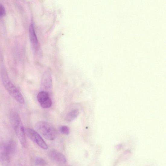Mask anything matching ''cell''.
Returning <instances> with one entry per match:
<instances>
[{"instance_id":"obj_5","label":"cell","mask_w":166,"mask_h":166,"mask_svg":"<svg viewBox=\"0 0 166 166\" xmlns=\"http://www.w3.org/2000/svg\"><path fill=\"white\" fill-rule=\"evenodd\" d=\"M25 130L26 135L32 141L43 149H48L46 143L36 131L30 128H27Z\"/></svg>"},{"instance_id":"obj_11","label":"cell","mask_w":166,"mask_h":166,"mask_svg":"<svg viewBox=\"0 0 166 166\" xmlns=\"http://www.w3.org/2000/svg\"><path fill=\"white\" fill-rule=\"evenodd\" d=\"M40 104L43 108H46L51 107L52 105V102L51 99L49 97Z\"/></svg>"},{"instance_id":"obj_10","label":"cell","mask_w":166,"mask_h":166,"mask_svg":"<svg viewBox=\"0 0 166 166\" xmlns=\"http://www.w3.org/2000/svg\"><path fill=\"white\" fill-rule=\"evenodd\" d=\"M50 94L46 91H40L37 96L38 101L40 103L45 101L47 99L50 97Z\"/></svg>"},{"instance_id":"obj_6","label":"cell","mask_w":166,"mask_h":166,"mask_svg":"<svg viewBox=\"0 0 166 166\" xmlns=\"http://www.w3.org/2000/svg\"><path fill=\"white\" fill-rule=\"evenodd\" d=\"M53 83L50 73L49 71L43 74L41 81V91H44L50 94L52 93Z\"/></svg>"},{"instance_id":"obj_9","label":"cell","mask_w":166,"mask_h":166,"mask_svg":"<svg viewBox=\"0 0 166 166\" xmlns=\"http://www.w3.org/2000/svg\"><path fill=\"white\" fill-rule=\"evenodd\" d=\"M79 114L78 110H73L68 113L65 117V120L67 122H70L76 118Z\"/></svg>"},{"instance_id":"obj_3","label":"cell","mask_w":166,"mask_h":166,"mask_svg":"<svg viewBox=\"0 0 166 166\" xmlns=\"http://www.w3.org/2000/svg\"><path fill=\"white\" fill-rule=\"evenodd\" d=\"M15 142L10 141L0 145V161L4 165H7L10 162L11 156L16 151Z\"/></svg>"},{"instance_id":"obj_4","label":"cell","mask_w":166,"mask_h":166,"mask_svg":"<svg viewBox=\"0 0 166 166\" xmlns=\"http://www.w3.org/2000/svg\"><path fill=\"white\" fill-rule=\"evenodd\" d=\"M35 128L37 132L49 140H53L57 135V132L53 126L46 121L37 122L35 125Z\"/></svg>"},{"instance_id":"obj_8","label":"cell","mask_w":166,"mask_h":166,"mask_svg":"<svg viewBox=\"0 0 166 166\" xmlns=\"http://www.w3.org/2000/svg\"><path fill=\"white\" fill-rule=\"evenodd\" d=\"M29 37L33 49L35 51L37 50L38 47V42L34 26L32 24H30L29 26Z\"/></svg>"},{"instance_id":"obj_1","label":"cell","mask_w":166,"mask_h":166,"mask_svg":"<svg viewBox=\"0 0 166 166\" xmlns=\"http://www.w3.org/2000/svg\"><path fill=\"white\" fill-rule=\"evenodd\" d=\"M10 117L13 129L22 146L25 148H27V143L25 130L20 116L17 112L12 110L10 112Z\"/></svg>"},{"instance_id":"obj_14","label":"cell","mask_w":166,"mask_h":166,"mask_svg":"<svg viewBox=\"0 0 166 166\" xmlns=\"http://www.w3.org/2000/svg\"><path fill=\"white\" fill-rule=\"evenodd\" d=\"M6 12L5 8L0 4V17H2L6 15Z\"/></svg>"},{"instance_id":"obj_2","label":"cell","mask_w":166,"mask_h":166,"mask_svg":"<svg viewBox=\"0 0 166 166\" xmlns=\"http://www.w3.org/2000/svg\"><path fill=\"white\" fill-rule=\"evenodd\" d=\"M1 77L4 87L11 97L20 104H24L23 95L11 81L5 68L1 70Z\"/></svg>"},{"instance_id":"obj_7","label":"cell","mask_w":166,"mask_h":166,"mask_svg":"<svg viewBox=\"0 0 166 166\" xmlns=\"http://www.w3.org/2000/svg\"><path fill=\"white\" fill-rule=\"evenodd\" d=\"M49 158L54 162L59 164L66 163L67 160L64 155L56 150L50 151L48 154Z\"/></svg>"},{"instance_id":"obj_12","label":"cell","mask_w":166,"mask_h":166,"mask_svg":"<svg viewBox=\"0 0 166 166\" xmlns=\"http://www.w3.org/2000/svg\"><path fill=\"white\" fill-rule=\"evenodd\" d=\"M60 132L64 134L69 135L70 132V129L66 126H61L59 128Z\"/></svg>"},{"instance_id":"obj_13","label":"cell","mask_w":166,"mask_h":166,"mask_svg":"<svg viewBox=\"0 0 166 166\" xmlns=\"http://www.w3.org/2000/svg\"><path fill=\"white\" fill-rule=\"evenodd\" d=\"M35 163L36 165L38 166H43L46 165L47 164L46 161L40 157H38L36 159Z\"/></svg>"}]
</instances>
